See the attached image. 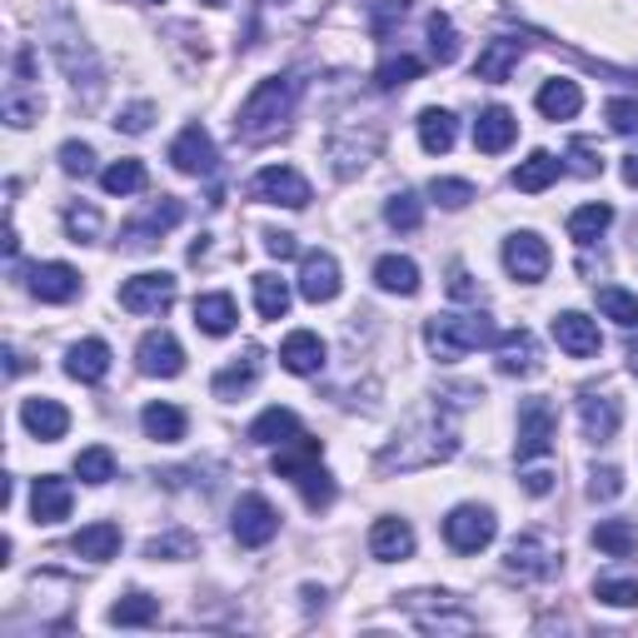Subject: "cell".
Here are the masks:
<instances>
[{
  "mask_svg": "<svg viewBox=\"0 0 638 638\" xmlns=\"http://www.w3.org/2000/svg\"><path fill=\"white\" fill-rule=\"evenodd\" d=\"M295 100H299V75H269V80H259V85L245 95V105H239L235 130L245 140L279 135V130L289 125V115H295Z\"/></svg>",
  "mask_w": 638,
  "mask_h": 638,
  "instance_id": "cell-1",
  "label": "cell"
},
{
  "mask_svg": "<svg viewBox=\"0 0 638 638\" xmlns=\"http://www.w3.org/2000/svg\"><path fill=\"white\" fill-rule=\"evenodd\" d=\"M459 449V434H454V419L434 414L424 419L419 429H409L399 444H389L384 454H379V469H429V464H444V459H454Z\"/></svg>",
  "mask_w": 638,
  "mask_h": 638,
  "instance_id": "cell-2",
  "label": "cell"
},
{
  "mask_svg": "<svg viewBox=\"0 0 638 638\" xmlns=\"http://www.w3.org/2000/svg\"><path fill=\"white\" fill-rule=\"evenodd\" d=\"M424 344L439 364H454V359L474 354L478 344H498V339L488 315H434L424 325Z\"/></svg>",
  "mask_w": 638,
  "mask_h": 638,
  "instance_id": "cell-3",
  "label": "cell"
},
{
  "mask_svg": "<svg viewBox=\"0 0 638 638\" xmlns=\"http://www.w3.org/2000/svg\"><path fill=\"white\" fill-rule=\"evenodd\" d=\"M554 439H558V414L548 399H524L518 404V444H514V459L528 464V459H544L554 454Z\"/></svg>",
  "mask_w": 638,
  "mask_h": 638,
  "instance_id": "cell-4",
  "label": "cell"
},
{
  "mask_svg": "<svg viewBox=\"0 0 638 638\" xmlns=\"http://www.w3.org/2000/svg\"><path fill=\"white\" fill-rule=\"evenodd\" d=\"M179 219H185V199L160 195L145 215H135V219H125V225H120V249H135V255H140V249H155L160 235H165V229H175Z\"/></svg>",
  "mask_w": 638,
  "mask_h": 638,
  "instance_id": "cell-5",
  "label": "cell"
},
{
  "mask_svg": "<svg viewBox=\"0 0 638 638\" xmlns=\"http://www.w3.org/2000/svg\"><path fill=\"white\" fill-rule=\"evenodd\" d=\"M494 534H498V518H494V508H484V504H459L454 514L444 518V538L454 554H478V548L494 544Z\"/></svg>",
  "mask_w": 638,
  "mask_h": 638,
  "instance_id": "cell-6",
  "label": "cell"
},
{
  "mask_svg": "<svg viewBox=\"0 0 638 638\" xmlns=\"http://www.w3.org/2000/svg\"><path fill=\"white\" fill-rule=\"evenodd\" d=\"M30 70H35V55H30V50H16V75H10L6 100H0V110H6V120H10L16 130L35 125L40 110H45V95H40V85H30Z\"/></svg>",
  "mask_w": 638,
  "mask_h": 638,
  "instance_id": "cell-7",
  "label": "cell"
},
{
  "mask_svg": "<svg viewBox=\"0 0 638 638\" xmlns=\"http://www.w3.org/2000/svg\"><path fill=\"white\" fill-rule=\"evenodd\" d=\"M229 534H235V544L245 548H265L269 538L279 534V514L275 504H269L265 494H245L235 504V518H229Z\"/></svg>",
  "mask_w": 638,
  "mask_h": 638,
  "instance_id": "cell-8",
  "label": "cell"
},
{
  "mask_svg": "<svg viewBox=\"0 0 638 638\" xmlns=\"http://www.w3.org/2000/svg\"><path fill=\"white\" fill-rule=\"evenodd\" d=\"M255 199H265V205H285V209H305L309 199V179L299 175V169H289V165H265L255 175Z\"/></svg>",
  "mask_w": 638,
  "mask_h": 638,
  "instance_id": "cell-9",
  "label": "cell"
},
{
  "mask_svg": "<svg viewBox=\"0 0 638 638\" xmlns=\"http://www.w3.org/2000/svg\"><path fill=\"white\" fill-rule=\"evenodd\" d=\"M548 245L534 235V229H518V235L504 239V269L518 279V285H538L548 275Z\"/></svg>",
  "mask_w": 638,
  "mask_h": 638,
  "instance_id": "cell-10",
  "label": "cell"
},
{
  "mask_svg": "<svg viewBox=\"0 0 638 638\" xmlns=\"http://www.w3.org/2000/svg\"><path fill=\"white\" fill-rule=\"evenodd\" d=\"M175 305V275H165V269H150V275H135L120 285V309H130V315H160V309Z\"/></svg>",
  "mask_w": 638,
  "mask_h": 638,
  "instance_id": "cell-11",
  "label": "cell"
},
{
  "mask_svg": "<svg viewBox=\"0 0 638 638\" xmlns=\"http://www.w3.org/2000/svg\"><path fill=\"white\" fill-rule=\"evenodd\" d=\"M504 568L514 578H524V584H538V578L558 574V554L538 534H518L514 544H508V554H504Z\"/></svg>",
  "mask_w": 638,
  "mask_h": 638,
  "instance_id": "cell-12",
  "label": "cell"
},
{
  "mask_svg": "<svg viewBox=\"0 0 638 638\" xmlns=\"http://www.w3.org/2000/svg\"><path fill=\"white\" fill-rule=\"evenodd\" d=\"M135 359H140V374L150 379H175L185 369V349H179V339L169 329H150L135 344Z\"/></svg>",
  "mask_w": 638,
  "mask_h": 638,
  "instance_id": "cell-13",
  "label": "cell"
},
{
  "mask_svg": "<svg viewBox=\"0 0 638 638\" xmlns=\"http://www.w3.org/2000/svg\"><path fill=\"white\" fill-rule=\"evenodd\" d=\"M429 604H434V608H424V598H419V594H409V604H404L424 634H469V628H474V614L454 608V598H449V594H429Z\"/></svg>",
  "mask_w": 638,
  "mask_h": 638,
  "instance_id": "cell-14",
  "label": "cell"
},
{
  "mask_svg": "<svg viewBox=\"0 0 638 638\" xmlns=\"http://www.w3.org/2000/svg\"><path fill=\"white\" fill-rule=\"evenodd\" d=\"M169 165H175L179 175H215L219 155H215V140L205 135V125L179 130V140L169 145Z\"/></svg>",
  "mask_w": 638,
  "mask_h": 638,
  "instance_id": "cell-15",
  "label": "cell"
},
{
  "mask_svg": "<svg viewBox=\"0 0 638 638\" xmlns=\"http://www.w3.org/2000/svg\"><path fill=\"white\" fill-rule=\"evenodd\" d=\"M578 424H584V439L608 444V439L618 434V424H624V404H618L614 394H594V389H584V394H578Z\"/></svg>",
  "mask_w": 638,
  "mask_h": 638,
  "instance_id": "cell-16",
  "label": "cell"
},
{
  "mask_svg": "<svg viewBox=\"0 0 638 638\" xmlns=\"http://www.w3.org/2000/svg\"><path fill=\"white\" fill-rule=\"evenodd\" d=\"M299 295H305L309 305H329V299L339 295V259L325 255V249H309V255L299 259Z\"/></svg>",
  "mask_w": 638,
  "mask_h": 638,
  "instance_id": "cell-17",
  "label": "cell"
},
{
  "mask_svg": "<svg viewBox=\"0 0 638 638\" xmlns=\"http://www.w3.org/2000/svg\"><path fill=\"white\" fill-rule=\"evenodd\" d=\"M554 339L564 354L574 359H594L598 349H604V339H598V325L588 315H578V309H564V315H554Z\"/></svg>",
  "mask_w": 638,
  "mask_h": 638,
  "instance_id": "cell-18",
  "label": "cell"
},
{
  "mask_svg": "<svg viewBox=\"0 0 638 638\" xmlns=\"http://www.w3.org/2000/svg\"><path fill=\"white\" fill-rule=\"evenodd\" d=\"M30 295H35L40 305H70V299L80 295V269L60 265V259L35 265L30 269Z\"/></svg>",
  "mask_w": 638,
  "mask_h": 638,
  "instance_id": "cell-19",
  "label": "cell"
},
{
  "mask_svg": "<svg viewBox=\"0 0 638 638\" xmlns=\"http://www.w3.org/2000/svg\"><path fill=\"white\" fill-rule=\"evenodd\" d=\"M518 60H524V40H514V35L488 40V45L478 50V60H474V80H484V85H504V80L514 75Z\"/></svg>",
  "mask_w": 638,
  "mask_h": 638,
  "instance_id": "cell-20",
  "label": "cell"
},
{
  "mask_svg": "<svg viewBox=\"0 0 638 638\" xmlns=\"http://www.w3.org/2000/svg\"><path fill=\"white\" fill-rule=\"evenodd\" d=\"M70 504H75V488H70L65 478L40 474L35 484H30V514H35V524H60V518H70Z\"/></svg>",
  "mask_w": 638,
  "mask_h": 638,
  "instance_id": "cell-21",
  "label": "cell"
},
{
  "mask_svg": "<svg viewBox=\"0 0 638 638\" xmlns=\"http://www.w3.org/2000/svg\"><path fill=\"white\" fill-rule=\"evenodd\" d=\"M369 554L379 558V564H399V558L414 554V528H409V518H374V528H369Z\"/></svg>",
  "mask_w": 638,
  "mask_h": 638,
  "instance_id": "cell-22",
  "label": "cell"
},
{
  "mask_svg": "<svg viewBox=\"0 0 638 638\" xmlns=\"http://www.w3.org/2000/svg\"><path fill=\"white\" fill-rule=\"evenodd\" d=\"M20 424H25L40 444H55V439H65L70 414H65V404H60V399H40L35 394V399H25V404H20Z\"/></svg>",
  "mask_w": 638,
  "mask_h": 638,
  "instance_id": "cell-23",
  "label": "cell"
},
{
  "mask_svg": "<svg viewBox=\"0 0 638 638\" xmlns=\"http://www.w3.org/2000/svg\"><path fill=\"white\" fill-rule=\"evenodd\" d=\"M514 135H518L514 110H504V105L478 110V120H474V150H484V155H504V150L514 145Z\"/></svg>",
  "mask_w": 638,
  "mask_h": 638,
  "instance_id": "cell-24",
  "label": "cell"
},
{
  "mask_svg": "<svg viewBox=\"0 0 638 638\" xmlns=\"http://www.w3.org/2000/svg\"><path fill=\"white\" fill-rule=\"evenodd\" d=\"M538 369V339L528 335V329H508V335H498V374L508 379H524Z\"/></svg>",
  "mask_w": 638,
  "mask_h": 638,
  "instance_id": "cell-25",
  "label": "cell"
},
{
  "mask_svg": "<svg viewBox=\"0 0 638 638\" xmlns=\"http://www.w3.org/2000/svg\"><path fill=\"white\" fill-rule=\"evenodd\" d=\"M65 374L80 379V384H100V379L110 374V344L105 339H80V344H70Z\"/></svg>",
  "mask_w": 638,
  "mask_h": 638,
  "instance_id": "cell-26",
  "label": "cell"
},
{
  "mask_svg": "<svg viewBox=\"0 0 638 638\" xmlns=\"http://www.w3.org/2000/svg\"><path fill=\"white\" fill-rule=\"evenodd\" d=\"M279 364L289 374H319L325 369V339L309 335V329H295V335L279 344Z\"/></svg>",
  "mask_w": 638,
  "mask_h": 638,
  "instance_id": "cell-27",
  "label": "cell"
},
{
  "mask_svg": "<svg viewBox=\"0 0 638 638\" xmlns=\"http://www.w3.org/2000/svg\"><path fill=\"white\" fill-rule=\"evenodd\" d=\"M305 429H299V414L295 409H265V414L249 424V444H259V449H275V444H289V439H299Z\"/></svg>",
  "mask_w": 638,
  "mask_h": 638,
  "instance_id": "cell-28",
  "label": "cell"
},
{
  "mask_svg": "<svg viewBox=\"0 0 638 638\" xmlns=\"http://www.w3.org/2000/svg\"><path fill=\"white\" fill-rule=\"evenodd\" d=\"M70 548H75L80 558H90V564H110V558L120 554V524H110V518H100V524L80 528V534L70 538Z\"/></svg>",
  "mask_w": 638,
  "mask_h": 638,
  "instance_id": "cell-29",
  "label": "cell"
},
{
  "mask_svg": "<svg viewBox=\"0 0 638 638\" xmlns=\"http://www.w3.org/2000/svg\"><path fill=\"white\" fill-rule=\"evenodd\" d=\"M259 369H265V359H259V349L249 344L245 354L235 359V364H225V369H219V374H215V394H219V399H239V394H245V389H255Z\"/></svg>",
  "mask_w": 638,
  "mask_h": 638,
  "instance_id": "cell-30",
  "label": "cell"
},
{
  "mask_svg": "<svg viewBox=\"0 0 638 638\" xmlns=\"http://www.w3.org/2000/svg\"><path fill=\"white\" fill-rule=\"evenodd\" d=\"M558 175H564V160L548 155V150H534L528 160H518V169H514V189H524V195H538V189H548Z\"/></svg>",
  "mask_w": 638,
  "mask_h": 638,
  "instance_id": "cell-31",
  "label": "cell"
},
{
  "mask_svg": "<svg viewBox=\"0 0 638 638\" xmlns=\"http://www.w3.org/2000/svg\"><path fill=\"white\" fill-rule=\"evenodd\" d=\"M374 285L384 295H419V265L409 255H384L374 265Z\"/></svg>",
  "mask_w": 638,
  "mask_h": 638,
  "instance_id": "cell-32",
  "label": "cell"
},
{
  "mask_svg": "<svg viewBox=\"0 0 638 638\" xmlns=\"http://www.w3.org/2000/svg\"><path fill=\"white\" fill-rule=\"evenodd\" d=\"M538 110H544V120H574L578 110H584V90H578L574 80H544Z\"/></svg>",
  "mask_w": 638,
  "mask_h": 638,
  "instance_id": "cell-33",
  "label": "cell"
},
{
  "mask_svg": "<svg viewBox=\"0 0 638 638\" xmlns=\"http://www.w3.org/2000/svg\"><path fill=\"white\" fill-rule=\"evenodd\" d=\"M454 140H459V120L449 115V110H424L419 115V145L429 150V155H449L454 150Z\"/></svg>",
  "mask_w": 638,
  "mask_h": 638,
  "instance_id": "cell-34",
  "label": "cell"
},
{
  "mask_svg": "<svg viewBox=\"0 0 638 638\" xmlns=\"http://www.w3.org/2000/svg\"><path fill=\"white\" fill-rule=\"evenodd\" d=\"M235 319H239V309H235V299L229 295H199L195 299V325L205 329V335H229L235 329Z\"/></svg>",
  "mask_w": 638,
  "mask_h": 638,
  "instance_id": "cell-35",
  "label": "cell"
},
{
  "mask_svg": "<svg viewBox=\"0 0 638 638\" xmlns=\"http://www.w3.org/2000/svg\"><path fill=\"white\" fill-rule=\"evenodd\" d=\"M140 424H145V434L155 439V444H179V439H185V409H175V404H145Z\"/></svg>",
  "mask_w": 638,
  "mask_h": 638,
  "instance_id": "cell-36",
  "label": "cell"
},
{
  "mask_svg": "<svg viewBox=\"0 0 638 638\" xmlns=\"http://www.w3.org/2000/svg\"><path fill=\"white\" fill-rule=\"evenodd\" d=\"M289 478H295V488L305 494V504L315 508V514L335 504V478H329V469H319V459H315V464H299Z\"/></svg>",
  "mask_w": 638,
  "mask_h": 638,
  "instance_id": "cell-37",
  "label": "cell"
},
{
  "mask_svg": "<svg viewBox=\"0 0 638 638\" xmlns=\"http://www.w3.org/2000/svg\"><path fill=\"white\" fill-rule=\"evenodd\" d=\"M594 548L608 558H628L638 548V528L628 524V518H604V524L594 528Z\"/></svg>",
  "mask_w": 638,
  "mask_h": 638,
  "instance_id": "cell-38",
  "label": "cell"
},
{
  "mask_svg": "<svg viewBox=\"0 0 638 638\" xmlns=\"http://www.w3.org/2000/svg\"><path fill=\"white\" fill-rule=\"evenodd\" d=\"M255 309H259V319H285L289 315V285L279 275H269V269L255 275Z\"/></svg>",
  "mask_w": 638,
  "mask_h": 638,
  "instance_id": "cell-39",
  "label": "cell"
},
{
  "mask_svg": "<svg viewBox=\"0 0 638 638\" xmlns=\"http://www.w3.org/2000/svg\"><path fill=\"white\" fill-rule=\"evenodd\" d=\"M160 618V598L150 594H125L120 604H110V624L115 628H145Z\"/></svg>",
  "mask_w": 638,
  "mask_h": 638,
  "instance_id": "cell-40",
  "label": "cell"
},
{
  "mask_svg": "<svg viewBox=\"0 0 638 638\" xmlns=\"http://www.w3.org/2000/svg\"><path fill=\"white\" fill-rule=\"evenodd\" d=\"M608 225H614V209H608V205H584V209L568 215V239H574V245H594Z\"/></svg>",
  "mask_w": 638,
  "mask_h": 638,
  "instance_id": "cell-41",
  "label": "cell"
},
{
  "mask_svg": "<svg viewBox=\"0 0 638 638\" xmlns=\"http://www.w3.org/2000/svg\"><path fill=\"white\" fill-rule=\"evenodd\" d=\"M100 185H105V195H140L145 189V165L140 160H115V165L100 169Z\"/></svg>",
  "mask_w": 638,
  "mask_h": 638,
  "instance_id": "cell-42",
  "label": "cell"
},
{
  "mask_svg": "<svg viewBox=\"0 0 638 638\" xmlns=\"http://www.w3.org/2000/svg\"><path fill=\"white\" fill-rule=\"evenodd\" d=\"M75 478L80 484H110L115 478V454L105 444H90L75 454Z\"/></svg>",
  "mask_w": 638,
  "mask_h": 638,
  "instance_id": "cell-43",
  "label": "cell"
},
{
  "mask_svg": "<svg viewBox=\"0 0 638 638\" xmlns=\"http://www.w3.org/2000/svg\"><path fill=\"white\" fill-rule=\"evenodd\" d=\"M598 309H604V319H614V325L638 329V295H628V289L604 285L598 289Z\"/></svg>",
  "mask_w": 638,
  "mask_h": 638,
  "instance_id": "cell-44",
  "label": "cell"
},
{
  "mask_svg": "<svg viewBox=\"0 0 638 638\" xmlns=\"http://www.w3.org/2000/svg\"><path fill=\"white\" fill-rule=\"evenodd\" d=\"M429 55H434V65H454L459 60V30L449 16H429Z\"/></svg>",
  "mask_w": 638,
  "mask_h": 638,
  "instance_id": "cell-45",
  "label": "cell"
},
{
  "mask_svg": "<svg viewBox=\"0 0 638 638\" xmlns=\"http://www.w3.org/2000/svg\"><path fill=\"white\" fill-rule=\"evenodd\" d=\"M384 219H389V229H419L424 205H419L414 189H394V195L384 199Z\"/></svg>",
  "mask_w": 638,
  "mask_h": 638,
  "instance_id": "cell-46",
  "label": "cell"
},
{
  "mask_svg": "<svg viewBox=\"0 0 638 638\" xmlns=\"http://www.w3.org/2000/svg\"><path fill=\"white\" fill-rule=\"evenodd\" d=\"M419 70H424L419 55H389L384 65L374 70V80H379V90H399V85H409V80H419Z\"/></svg>",
  "mask_w": 638,
  "mask_h": 638,
  "instance_id": "cell-47",
  "label": "cell"
},
{
  "mask_svg": "<svg viewBox=\"0 0 638 638\" xmlns=\"http://www.w3.org/2000/svg\"><path fill=\"white\" fill-rule=\"evenodd\" d=\"M594 598H604V604H614V608H634V604H638V578H628V574L598 578V584H594Z\"/></svg>",
  "mask_w": 638,
  "mask_h": 638,
  "instance_id": "cell-48",
  "label": "cell"
},
{
  "mask_svg": "<svg viewBox=\"0 0 638 638\" xmlns=\"http://www.w3.org/2000/svg\"><path fill=\"white\" fill-rule=\"evenodd\" d=\"M65 229L75 245H90V239H100V209L95 205H70L65 209Z\"/></svg>",
  "mask_w": 638,
  "mask_h": 638,
  "instance_id": "cell-49",
  "label": "cell"
},
{
  "mask_svg": "<svg viewBox=\"0 0 638 638\" xmlns=\"http://www.w3.org/2000/svg\"><path fill=\"white\" fill-rule=\"evenodd\" d=\"M604 120H608V130H614V135H638V100H628V95L608 100Z\"/></svg>",
  "mask_w": 638,
  "mask_h": 638,
  "instance_id": "cell-50",
  "label": "cell"
},
{
  "mask_svg": "<svg viewBox=\"0 0 638 638\" xmlns=\"http://www.w3.org/2000/svg\"><path fill=\"white\" fill-rule=\"evenodd\" d=\"M429 199L444 209H464L469 199H474V185H469V179H434V185H429Z\"/></svg>",
  "mask_w": 638,
  "mask_h": 638,
  "instance_id": "cell-51",
  "label": "cell"
},
{
  "mask_svg": "<svg viewBox=\"0 0 638 638\" xmlns=\"http://www.w3.org/2000/svg\"><path fill=\"white\" fill-rule=\"evenodd\" d=\"M60 169H65V175H95V150L90 145H80V140H65V145H60Z\"/></svg>",
  "mask_w": 638,
  "mask_h": 638,
  "instance_id": "cell-52",
  "label": "cell"
},
{
  "mask_svg": "<svg viewBox=\"0 0 638 638\" xmlns=\"http://www.w3.org/2000/svg\"><path fill=\"white\" fill-rule=\"evenodd\" d=\"M189 554H195V538L189 534H165V538H150L145 544V558H155V564L160 558H189Z\"/></svg>",
  "mask_w": 638,
  "mask_h": 638,
  "instance_id": "cell-53",
  "label": "cell"
},
{
  "mask_svg": "<svg viewBox=\"0 0 638 638\" xmlns=\"http://www.w3.org/2000/svg\"><path fill=\"white\" fill-rule=\"evenodd\" d=\"M568 160H574V175H584V179H594V175H604V155H598L594 145H588V140H574V145H568Z\"/></svg>",
  "mask_w": 638,
  "mask_h": 638,
  "instance_id": "cell-54",
  "label": "cell"
},
{
  "mask_svg": "<svg viewBox=\"0 0 638 638\" xmlns=\"http://www.w3.org/2000/svg\"><path fill=\"white\" fill-rule=\"evenodd\" d=\"M588 494H594V498H618V494H624V474H618L614 464L594 469V474H588Z\"/></svg>",
  "mask_w": 638,
  "mask_h": 638,
  "instance_id": "cell-55",
  "label": "cell"
},
{
  "mask_svg": "<svg viewBox=\"0 0 638 638\" xmlns=\"http://www.w3.org/2000/svg\"><path fill=\"white\" fill-rule=\"evenodd\" d=\"M150 120H155V105H130V110H120V120H115V130H125V135H145L150 130Z\"/></svg>",
  "mask_w": 638,
  "mask_h": 638,
  "instance_id": "cell-56",
  "label": "cell"
},
{
  "mask_svg": "<svg viewBox=\"0 0 638 638\" xmlns=\"http://www.w3.org/2000/svg\"><path fill=\"white\" fill-rule=\"evenodd\" d=\"M265 249H269L275 259H289V255H299V239L285 235V229H269V235H265Z\"/></svg>",
  "mask_w": 638,
  "mask_h": 638,
  "instance_id": "cell-57",
  "label": "cell"
},
{
  "mask_svg": "<svg viewBox=\"0 0 638 638\" xmlns=\"http://www.w3.org/2000/svg\"><path fill=\"white\" fill-rule=\"evenodd\" d=\"M449 295H454V299H474V295H478V289H474V279H469V269H464V265H454V269H449Z\"/></svg>",
  "mask_w": 638,
  "mask_h": 638,
  "instance_id": "cell-58",
  "label": "cell"
},
{
  "mask_svg": "<svg viewBox=\"0 0 638 638\" xmlns=\"http://www.w3.org/2000/svg\"><path fill=\"white\" fill-rule=\"evenodd\" d=\"M404 10H409V0H384V6H379V20H374V30H379V35H384V30H389V20H404Z\"/></svg>",
  "mask_w": 638,
  "mask_h": 638,
  "instance_id": "cell-59",
  "label": "cell"
},
{
  "mask_svg": "<svg viewBox=\"0 0 638 638\" xmlns=\"http://www.w3.org/2000/svg\"><path fill=\"white\" fill-rule=\"evenodd\" d=\"M524 488H528L534 498H544L548 488H554V474H548V469H534V474H524Z\"/></svg>",
  "mask_w": 638,
  "mask_h": 638,
  "instance_id": "cell-60",
  "label": "cell"
},
{
  "mask_svg": "<svg viewBox=\"0 0 638 638\" xmlns=\"http://www.w3.org/2000/svg\"><path fill=\"white\" fill-rule=\"evenodd\" d=\"M624 185L638 189V150H628V155H624Z\"/></svg>",
  "mask_w": 638,
  "mask_h": 638,
  "instance_id": "cell-61",
  "label": "cell"
},
{
  "mask_svg": "<svg viewBox=\"0 0 638 638\" xmlns=\"http://www.w3.org/2000/svg\"><path fill=\"white\" fill-rule=\"evenodd\" d=\"M628 369L638 374V344H628Z\"/></svg>",
  "mask_w": 638,
  "mask_h": 638,
  "instance_id": "cell-62",
  "label": "cell"
},
{
  "mask_svg": "<svg viewBox=\"0 0 638 638\" xmlns=\"http://www.w3.org/2000/svg\"><path fill=\"white\" fill-rule=\"evenodd\" d=\"M205 6H229V0H205Z\"/></svg>",
  "mask_w": 638,
  "mask_h": 638,
  "instance_id": "cell-63",
  "label": "cell"
},
{
  "mask_svg": "<svg viewBox=\"0 0 638 638\" xmlns=\"http://www.w3.org/2000/svg\"><path fill=\"white\" fill-rule=\"evenodd\" d=\"M265 6H285V0H265Z\"/></svg>",
  "mask_w": 638,
  "mask_h": 638,
  "instance_id": "cell-64",
  "label": "cell"
}]
</instances>
